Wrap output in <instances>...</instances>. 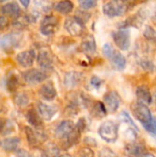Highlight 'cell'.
I'll return each instance as SVG.
<instances>
[{
  "mask_svg": "<svg viewBox=\"0 0 156 157\" xmlns=\"http://www.w3.org/2000/svg\"><path fill=\"white\" fill-rule=\"evenodd\" d=\"M37 63L42 69H51L53 64V57L47 50H41L37 56Z\"/></svg>",
  "mask_w": 156,
  "mask_h": 157,
  "instance_id": "cell-17",
  "label": "cell"
},
{
  "mask_svg": "<svg viewBox=\"0 0 156 157\" xmlns=\"http://www.w3.org/2000/svg\"><path fill=\"white\" fill-rule=\"evenodd\" d=\"M1 13L11 18H18L20 14V8L16 2H8L1 6Z\"/></svg>",
  "mask_w": 156,
  "mask_h": 157,
  "instance_id": "cell-19",
  "label": "cell"
},
{
  "mask_svg": "<svg viewBox=\"0 0 156 157\" xmlns=\"http://www.w3.org/2000/svg\"><path fill=\"white\" fill-rule=\"evenodd\" d=\"M140 64L141 66L145 70V71H148V72H154V70H156L155 65L153 63V62H151L149 59H142L141 62H140Z\"/></svg>",
  "mask_w": 156,
  "mask_h": 157,
  "instance_id": "cell-31",
  "label": "cell"
},
{
  "mask_svg": "<svg viewBox=\"0 0 156 157\" xmlns=\"http://www.w3.org/2000/svg\"><path fill=\"white\" fill-rule=\"evenodd\" d=\"M61 157H73L71 155H69V154H64V155H62Z\"/></svg>",
  "mask_w": 156,
  "mask_h": 157,
  "instance_id": "cell-44",
  "label": "cell"
},
{
  "mask_svg": "<svg viewBox=\"0 0 156 157\" xmlns=\"http://www.w3.org/2000/svg\"><path fill=\"white\" fill-rule=\"evenodd\" d=\"M27 141L32 148H38L46 140V135L39 131H35L30 127H25Z\"/></svg>",
  "mask_w": 156,
  "mask_h": 157,
  "instance_id": "cell-9",
  "label": "cell"
},
{
  "mask_svg": "<svg viewBox=\"0 0 156 157\" xmlns=\"http://www.w3.org/2000/svg\"><path fill=\"white\" fill-rule=\"evenodd\" d=\"M15 132V123L9 119H4L0 121V134L6 136Z\"/></svg>",
  "mask_w": 156,
  "mask_h": 157,
  "instance_id": "cell-26",
  "label": "cell"
},
{
  "mask_svg": "<svg viewBox=\"0 0 156 157\" xmlns=\"http://www.w3.org/2000/svg\"><path fill=\"white\" fill-rule=\"evenodd\" d=\"M53 8L55 11L61 14H69L74 9V4L69 0L60 1L53 5Z\"/></svg>",
  "mask_w": 156,
  "mask_h": 157,
  "instance_id": "cell-25",
  "label": "cell"
},
{
  "mask_svg": "<svg viewBox=\"0 0 156 157\" xmlns=\"http://www.w3.org/2000/svg\"><path fill=\"white\" fill-rule=\"evenodd\" d=\"M75 127L76 124H74V121L69 120L63 121L58 124V126L55 129V136L58 139L63 140L75 130Z\"/></svg>",
  "mask_w": 156,
  "mask_h": 157,
  "instance_id": "cell-11",
  "label": "cell"
},
{
  "mask_svg": "<svg viewBox=\"0 0 156 157\" xmlns=\"http://www.w3.org/2000/svg\"><path fill=\"white\" fill-rule=\"evenodd\" d=\"M98 157H119L117 155V154L112 151L111 149L108 148V147H105V148H102L99 153H98Z\"/></svg>",
  "mask_w": 156,
  "mask_h": 157,
  "instance_id": "cell-35",
  "label": "cell"
},
{
  "mask_svg": "<svg viewBox=\"0 0 156 157\" xmlns=\"http://www.w3.org/2000/svg\"><path fill=\"white\" fill-rule=\"evenodd\" d=\"M43 155L45 157H61V151L55 144L50 143L44 146Z\"/></svg>",
  "mask_w": 156,
  "mask_h": 157,
  "instance_id": "cell-29",
  "label": "cell"
},
{
  "mask_svg": "<svg viewBox=\"0 0 156 157\" xmlns=\"http://www.w3.org/2000/svg\"><path fill=\"white\" fill-rule=\"evenodd\" d=\"M131 109L133 113V116L143 124V126L152 121L153 119L152 113L146 105L137 102L132 104Z\"/></svg>",
  "mask_w": 156,
  "mask_h": 157,
  "instance_id": "cell-5",
  "label": "cell"
},
{
  "mask_svg": "<svg viewBox=\"0 0 156 157\" xmlns=\"http://www.w3.org/2000/svg\"><path fill=\"white\" fill-rule=\"evenodd\" d=\"M90 84L92 86H94L95 88H99L102 85H103V80H101L99 77L97 76H93L90 80Z\"/></svg>",
  "mask_w": 156,
  "mask_h": 157,
  "instance_id": "cell-39",
  "label": "cell"
},
{
  "mask_svg": "<svg viewBox=\"0 0 156 157\" xmlns=\"http://www.w3.org/2000/svg\"><path fill=\"white\" fill-rule=\"evenodd\" d=\"M129 9V4L125 1L113 0L107 2L102 6L104 15L109 17H115L124 15Z\"/></svg>",
  "mask_w": 156,
  "mask_h": 157,
  "instance_id": "cell-2",
  "label": "cell"
},
{
  "mask_svg": "<svg viewBox=\"0 0 156 157\" xmlns=\"http://www.w3.org/2000/svg\"><path fill=\"white\" fill-rule=\"evenodd\" d=\"M102 52L106 58H108L117 70H123L126 66V59L124 55L115 50L109 43L104 44L102 48Z\"/></svg>",
  "mask_w": 156,
  "mask_h": 157,
  "instance_id": "cell-1",
  "label": "cell"
},
{
  "mask_svg": "<svg viewBox=\"0 0 156 157\" xmlns=\"http://www.w3.org/2000/svg\"><path fill=\"white\" fill-rule=\"evenodd\" d=\"M143 34L149 40H156V31L150 26H147L145 28Z\"/></svg>",
  "mask_w": 156,
  "mask_h": 157,
  "instance_id": "cell-38",
  "label": "cell"
},
{
  "mask_svg": "<svg viewBox=\"0 0 156 157\" xmlns=\"http://www.w3.org/2000/svg\"><path fill=\"white\" fill-rule=\"evenodd\" d=\"M97 5V2L95 1V0H83V1H79V6L84 10L93 8Z\"/></svg>",
  "mask_w": 156,
  "mask_h": 157,
  "instance_id": "cell-33",
  "label": "cell"
},
{
  "mask_svg": "<svg viewBox=\"0 0 156 157\" xmlns=\"http://www.w3.org/2000/svg\"><path fill=\"white\" fill-rule=\"evenodd\" d=\"M120 120H121L123 122H125V123H127V124H130V125H131V127H133L136 131H138L137 126L135 125V123L133 122L132 119L130 117V115H129L126 111H122V112L120 114Z\"/></svg>",
  "mask_w": 156,
  "mask_h": 157,
  "instance_id": "cell-32",
  "label": "cell"
},
{
  "mask_svg": "<svg viewBox=\"0 0 156 157\" xmlns=\"http://www.w3.org/2000/svg\"><path fill=\"white\" fill-rule=\"evenodd\" d=\"M13 99H14V103L17 107H20V108L26 107L29 104V96L25 92H18V93H17L14 96Z\"/></svg>",
  "mask_w": 156,
  "mask_h": 157,
  "instance_id": "cell-30",
  "label": "cell"
},
{
  "mask_svg": "<svg viewBox=\"0 0 156 157\" xmlns=\"http://www.w3.org/2000/svg\"><path fill=\"white\" fill-rule=\"evenodd\" d=\"M104 105L107 109V110L110 112H115L120 104V98L119 94L116 91H108L104 95L103 98Z\"/></svg>",
  "mask_w": 156,
  "mask_h": 157,
  "instance_id": "cell-12",
  "label": "cell"
},
{
  "mask_svg": "<svg viewBox=\"0 0 156 157\" xmlns=\"http://www.w3.org/2000/svg\"><path fill=\"white\" fill-rule=\"evenodd\" d=\"M77 157H95V154L92 151L91 148L88 147H84L82 149L79 150Z\"/></svg>",
  "mask_w": 156,
  "mask_h": 157,
  "instance_id": "cell-36",
  "label": "cell"
},
{
  "mask_svg": "<svg viewBox=\"0 0 156 157\" xmlns=\"http://www.w3.org/2000/svg\"><path fill=\"white\" fill-rule=\"evenodd\" d=\"M146 149L143 144L133 142L125 146L124 154L127 157H143L146 154Z\"/></svg>",
  "mask_w": 156,
  "mask_h": 157,
  "instance_id": "cell-14",
  "label": "cell"
},
{
  "mask_svg": "<svg viewBox=\"0 0 156 157\" xmlns=\"http://www.w3.org/2000/svg\"><path fill=\"white\" fill-rule=\"evenodd\" d=\"M26 119L28 121V122L33 126L35 129H40L43 126V122H42V119L40 117V115L39 114V112L35 109H30L27 111L26 113Z\"/></svg>",
  "mask_w": 156,
  "mask_h": 157,
  "instance_id": "cell-21",
  "label": "cell"
},
{
  "mask_svg": "<svg viewBox=\"0 0 156 157\" xmlns=\"http://www.w3.org/2000/svg\"><path fill=\"white\" fill-rule=\"evenodd\" d=\"M19 37L17 34L9 33L0 38V49L6 53H12L18 46Z\"/></svg>",
  "mask_w": 156,
  "mask_h": 157,
  "instance_id": "cell-7",
  "label": "cell"
},
{
  "mask_svg": "<svg viewBox=\"0 0 156 157\" xmlns=\"http://www.w3.org/2000/svg\"><path fill=\"white\" fill-rule=\"evenodd\" d=\"M20 144V139L18 137L5 138L1 143V147L6 152H17Z\"/></svg>",
  "mask_w": 156,
  "mask_h": 157,
  "instance_id": "cell-22",
  "label": "cell"
},
{
  "mask_svg": "<svg viewBox=\"0 0 156 157\" xmlns=\"http://www.w3.org/2000/svg\"><path fill=\"white\" fill-rule=\"evenodd\" d=\"M143 128L151 134L156 135V118H153L150 122L143 125Z\"/></svg>",
  "mask_w": 156,
  "mask_h": 157,
  "instance_id": "cell-34",
  "label": "cell"
},
{
  "mask_svg": "<svg viewBox=\"0 0 156 157\" xmlns=\"http://www.w3.org/2000/svg\"><path fill=\"white\" fill-rule=\"evenodd\" d=\"M22 76H23L24 81L27 84L31 85V86L40 84L45 81L48 77V75L44 72L38 70V69H29L26 71L25 73H23Z\"/></svg>",
  "mask_w": 156,
  "mask_h": 157,
  "instance_id": "cell-8",
  "label": "cell"
},
{
  "mask_svg": "<svg viewBox=\"0 0 156 157\" xmlns=\"http://www.w3.org/2000/svg\"><path fill=\"white\" fill-rule=\"evenodd\" d=\"M19 3H20L21 5H23V6H24V7H26V8H27V7L29 6V3H30V2H29V0H27V1H23V0H21V1H19Z\"/></svg>",
  "mask_w": 156,
  "mask_h": 157,
  "instance_id": "cell-43",
  "label": "cell"
},
{
  "mask_svg": "<svg viewBox=\"0 0 156 157\" xmlns=\"http://www.w3.org/2000/svg\"><path fill=\"white\" fill-rule=\"evenodd\" d=\"M154 104H155L156 107V91L154 92Z\"/></svg>",
  "mask_w": 156,
  "mask_h": 157,
  "instance_id": "cell-46",
  "label": "cell"
},
{
  "mask_svg": "<svg viewBox=\"0 0 156 157\" xmlns=\"http://www.w3.org/2000/svg\"><path fill=\"white\" fill-rule=\"evenodd\" d=\"M83 79V73L78 71H70L64 75L63 84L66 87L76 86Z\"/></svg>",
  "mask_w": 156,
  "mask_h": 157,
  "instance_id": "cell-18",
  "label": "cell"
},
{
  "mask_svg": "<svg viewBox=\"0 0 156 157\" xmlns=\"http://www.w3.org/2000/svg\"><path fill=\"white\" fill-rule=\"evenodd\" d=\"M36 58V53L33 50L23 51L17 54L16 61L23 68H28L32 66Z\"/></svg>",
  "mask_w": 156,
  "mask_h": 157,
  "instance_id": "cell-15",
  "label": "cell"
},
{
  "mask_svg": "<svg viewBox=\"0 0 156 157\" xmlns=\"http://www.w3.org/2000/svg\"><path fill=\"white\" fill-rule=\"evenodd\" d=\"M80 132L77 130V128L75 127V130L66 138H64L62 142V147L64 150H67L69 148H71L72 146L75 145L78 142H79V138H80Z\"/></svg>",
  "mask_w": 156,
  "mask_h": 157,
  "instance_id": "cell-23",
  "label": "cell"
},
{
  "mask_svg": "<svg viewBox=\"0 0 156 157\" xmlns=\"http://www.w3.org/2000/svg\"><path fill=\"white\" fill-rule=\"evenodd\" d=\"M136 96L139 103L149 105L153 102V96L147 86H140L136 89Z\"/></svg>",
  "mask_w": 156,
  "mask_h": 157,
  "instance_id": "cell-20",
  "label": "cell"
},
{
  "mask_svg": "<svg viewBox=\"0 0 156 157\" xmlns=\"http://www.w3.org/2000/svg\"><path fill=\"white\" fill-rule=\"evenodd\" d=\"M99 136L107 143H115L119 137V125L113 121H104L98 129Z\"/></svg>",
  "mask_w": 156,
  "mask_h": 157,
  "instance_id": "cell-3",
  "label": "cell"
},
{
  "mask_svg": "<svg viewBox=\"0 0 156 157\" xmlns=\"http://www.w3.org/2000/svg\"><path fill=\"white\" fill-rule=\"evenodd\" d=\"M16 157H32V155L24 149H18L16 152Z\"/></svg>",
  "mask_w": 156,
  "mask_h": 157,
  "instance_id": "cell-42",
  "label": "cell"
},
{
  "mask_svg": "<svg viewBox=\"0 0 156 157\" xmlns=\"http://www.w3.org/2000/svg\"><path fill=\"white\" fill-rule=\"evenodd\" d=\"M8 19L6 17H0V31L6 29L8 27Z\"/></svg>",
  "mask_w": 156,
  "mask_h": 157,
  "instance_id": "cell-41",
  "label": "cell"
},
{
  "mask_svg": "<svg viewBox=\"0 0 156 157\" xmlns=\"http://www.w3.org/2000/svg\"><path fill=\"white\" fill-rule=\"evenodd\" d=\"M153 20L154 21V23L156 24V13L154 15V17H153Z\"/></svg>",
  "mask_w": 156,
  "mask_h": 157,
  "instance_id": "cell-47",
  "label": "cell"
},
{
  "mask_svg": "<svg viewBox=\"0 0 156 157\" xmlns=\"http://www.w3.org/2000/svg\"><path fill=\"white\" fill-rule=\"evenodd\" d=\"M84 143L86 144V145L88 147V148H91V147H96L97 145L96 140L94 138H91V137H86L84 139Z\"/></svg>",
  "mask_w": 156,
  "mask_h": 157,
  "instance_id": "cell-40",
  "label": "cell"
},
{
  "mask_svg": "<svg viewBox=\"0 0 156 157\" xmlns=\"http://www.w3.org/2000/svg\"><path fill=\"white\" fill-rule=\"evenodd\" d=\"M37 109H38V112L40 115L41 119L44 121H51L55 114L58 111V107L55 105H49L43 102H38L37 104Z\"/></svg>",
  "mask_w": 156,
  "mask_h": 157,
  "instance_id": "cell-13",
  "label": "cell"
},
{
  "mask_svg": "<svg viewBox=\"0 0 156 157\" xmlns=\"http://www.w3.org/2000/svg\"><path fill=\"white\" fill-rule=\"evenodd\" d=\"M143 157H155L154 155H152V154H146Z\"/></svg>",
  "mask_w": 156,
  "mask_h": 157,
  "instance_id": "cell-45",
  "label": "cell"
},
{
  "mask_svg": "<svg viewBox=\"0 0 156 157\" xmlns=\"http://www.w3.org/2000/svg\"><path fill=\"white\" fill-rule=\"evenodd\" d=\"M59 25V19L57 17L52 15H48L43 17L40 25V31L45 36H50L53 34Z\"/></svg>",
  "mask_w": 156,
  "mask_h": 157,
  "instance_id": "cell-6",
  "label": "cell"
},
{
  "mask_svg": "<svg viewBox=\"0 0 156 157\" xmlns=\"http://www.w3.org/2000/svg\"><path fill=\"white\" fill-rule=\"evenodd\" d=\"M112 37L116 45L123 51L129 50L131 46V31L127 28H121L113 31Z\"/></svg>",
  "mask_w": 156,
  "mask_h": 157,
  "instance_id": "cell-4",
  "label": "cell"
},
{
  "mask_svg": "<svg viewBox=\"0 0 156 157\" xmlns=\"http://www.w3.org/2000/svg\"><path fill=\"white\" fill-rule=\"evenodd\" d=\"M81 50L87 54H93L95 53L97 50V45H96V40L92 35L87 36L86 39L81 43Z\"/></svg>",
  "mask_w": 156,
  "mask_h": 157,
  "instance_id": "cell-24",
  "label": "cell"
},
{
  "mask_svg": "<svg viewBox=\"0 0 156 157\" xmlns=\"http://www.w3.org/2000/svg\"><path fill=\"white\" fill-rule=\"evenodd\" d=\"M38 93H39L40 97L46 101H51L57 96V91L51 82H47V83L43 84L40 87Z\"/></svg>",
  "mask_w": 156,
  "mask_h": 157,
  "instance_id": "cell-16",
  "label": "cell"
},
{
  "mask_svg": "<svg viewBox=\"0 0 156 157\" xmlns=\"http://www.w3.org/2000/svg\"><path fill=\"white\" fill-rule=\"evenodd\" d=\"M1 143H2V142H1V141H0V145H1Z\"/></svg>",
  "mask_w": 156,
  "mask_h": 157,
  "instance_id": "cell-48",
  "label": "cell"
},
{
  "mask_svg": "<svg viewBox=\"0 0 156 157\" xmlns=\"http://www.w3.org/2000/svg\"><path fill=\"white\" fill-rule=\"evenodd\" d=\"M19 85V80L16 74L9 73L6 79V86L9 92H15Z\"/></svg>",
  "mask_w": 156,
  "mask_h": 157,
  "instance_id": "cell-28",
  "label": "cell"
},
{
  "mask_svg": "<svg viewBox=\"0 0 156 157\" xmlns=\"http://www.w3.org/2000/svg\"><path fill=\"white\" fill-rule=\"evenodd\" d=\"M74 17H76L80 22H82L84 24L90 18V14H88L85 11H77Z\"/></svg>",
  "mask_w": 156,
  "mask_h": 157,
  "instance_id": "cell-37",
  "label": "cell"
},
{
  "mask_svg": "<svg viewBox=\"0 0 156 157\" xmlns=\"http://www.w3.org/2000/svg\"><path fill=\"white\" fill-rule=\"evenodd\" d=\"M106 114H107V109L104 103L100 101L95 102V104L91 109V115L96 119H102L103 117L106 116Z\"/></svg>",
  "mask_w": 156,
  "mask_h": 157,
  "instance_id": "cell-27",
  "label": "cell"
},
{
  "mask_svg": "<svg viewBox=\"0 0 156 157\" xmlns=\"http://www.w3.org/2000/svg\"><path fill=\"white\" fill-rule=\"evenodd\" d=\"M64 29L68 33L74 37L81 36L84 32V24L80 22L76 17H68L64 21Z\"/></svg>",
  "mask_w": 156,
  "mask_h": 157,
  "instance_id": "cell-10",
  "label": "cell"
}]
</instances>
